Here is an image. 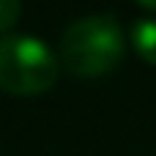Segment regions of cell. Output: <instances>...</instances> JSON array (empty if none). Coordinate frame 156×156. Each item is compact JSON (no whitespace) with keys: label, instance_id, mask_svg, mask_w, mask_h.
Instances as JSON below:
<instances>
[{"label":"cell","instance_id":"obj_1","mask_svg":"<svg viewBox=\"0 0 156 156\" xmlns=\"http://www.w3.org/2000/svg\"><path fill=\"white\" fill-rule=\"evenodd\" d=\"M123 30L112 14H88L74 19L60 36V55L74 74L96 77L123 58Z\"/></svg>","mask_w":156,"mask_h":156},{"label":"cell","instance_id":"obj_2","mask_svg":"<svg viewBox=\"0 0 156 156\" xmlns=\"http://www.w3.org/2000/svg\"><path fill=\"white\" fill-rule=\"evenodd\" d=\"M58 58L30 33L0 36V88L11 93H41L58 80Z\"/></svg>","mask_w":156,"mask_h":156},{"label":"cell","instance_id":"obj_3","mask_svg":"<svg viewBox=\"0 0 156 156\" xmlns=\"http://www.w3.org/2000/svg\"><path fill=\"white\" fill-rule=\"evenodd\" d=\"M132 41H134V49L145 60L156 63V16H137L134 19Z\"/></svg>","mask_w":156,"mask_h":156},{"label":"cell","instance_id":"obj_4","mask_svg":"<svg viewBox=\"0 0 156 156\" xmlns=\"http://www.w3.org/2000/svg\"><path fill=\"white\" fill-rule=\"evenodd\" d=\"M19 14H22V5L16 0H0V30L11 27Z\"/></svg>","mask_w":156,"mask_h":156}]
</instances>
